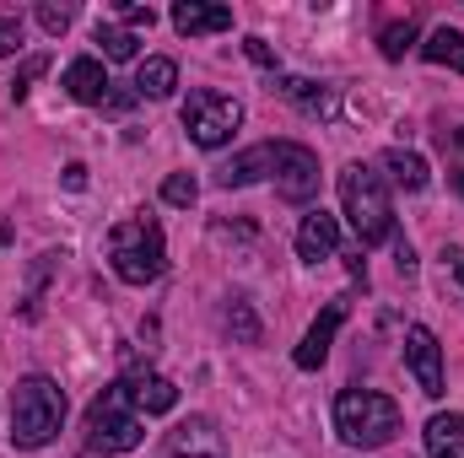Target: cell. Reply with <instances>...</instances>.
<instances>
[{"mask_svg":"<svg viewBox=\"0 0 464 458\" xmlns=\"http://www.w3.org/2000/svg\"><path fill=\"white\" fill-rule=\"evenodd\" d=\"M44 71H49V54H33V60H22V71H16V81H11V98L22 103V98L33 92V81H38Z\"/></svg>","mask_w":464,"mask_h":458,"instance_id":"obj_24","label":"cell"},{"mask_svg":"<svg viewBox=\"0 0 464 458\" xmlns=\"http://www.w3.org/2000/svg\"><path fill=\"white\" fill-rule=\"evenodd\" d=\"M341 205H346V222L356 232L362 248L372 243H389L394 237V205H389V184L383 173H372L367 162H351L341 173Z\"/></svg>","mask_w":464,"mask_h":458,"instance_id":"obj_2","label":"cell"},{"mask_svg":"<svg viewBox=\"0 0 464 458\" xmlns=\"http://www.w3.org/2000/svg\"><path fill=\"white\" fill-rule=\"evenodd\" d=\"M173 27H179L184 38L227 33V27H232V11H227V5H211V0H179V5H173Z\"/></svg>","mask_w":464,"mask_h":458,"instance_id":"obj_13","label":"cell"},{"mask_svg":"<svg viewBox=\"0 0 464 458\" xmlns=\"http://www.w3.org/2000/svg\"><path fill=\"white\" fill-rule=\"evenodd\" d=\"M319 157L308 151V146H297V140H281L276 146V195L281 200H292V205H308L314 195H319Z\"/></svg>","mask_w":464,"mask_h":458,"instance_id":"obj_7","label":"cell"},{"mask_svg":"<svg viewBox=\"0 0 464 458\" xmlns=\"http://www.w3.org/2000/svg\"><path fill=\"white\" fill-rule=\"evenodd\" d=\"M335 243H341V222H335L330 211H308V216H303V227H297V259L319 264V259L335 253Z\"/></svg>","mask_w":464,"mask_h":458,"instance_id":"obj_12","label":"cell"},{"mask_svg":"<svg viewBox=\"0 0 464 458\" xmlns=\"http://www.w3.org/2000/svg\"><path fill=\"white\" fill-rule=\"evenodd\" d=\"M173 87H179V65L173 60H140V71H135V92L140 98H173Z\"/></svg>","mask_w":464,"mask_h":458,"instance_id":"obj_17","label":"cell"},{"mask_svg":"<svg viewBox=\"0 0 464 458\" xmlns=\"http://www.w3.org/2000/svg\"><path fill=\"white\" fill-rule=\"evenodd\" d=\"M459 146H464V129H459Z\"/></svg>","mask_w":464,"mask_h":458,"instance_id":"obj_34","label":"cell"},{"mask_svg":"<svg viewBox=\"0 0 464 458\" xmlns=\"http://www.w3.org/2000/svg\"><path fill=\"white\" fill-rule=\"evenodd\" d=\"M130 394H135V410H146V415H168V410L179 405V388H173L168 377H157V372L130 377Z\"/></svg>","mask_w":464,"mask_h":458,"instance_id":"obj_15","label":"cell"},{"mask_svg":"<svg viewBox=\"0 0 464 458\" xmlns=\"http://www.w3.org/2000/svg\"><path fill=\"white\" fill-rule=\"evenodd\" d=\"M38 22H44V33H65L71 27V5H38Z\"/></svg>","mask_w":464,"mask_h":458,"instance_id":"obj_25","label":"cell"},{"mask_svg":"<svg viewBox=\"0 0 464 458\" xmlns=\"http://www.w3.org/2000/svg\"><path fill=\"white\" fill-rule=\"evenodd\" d=\"M98 43L109 60H135V49H140V38L130 27H109V22H98Z\"/></svg>","mask_w":464,"mask_h":458,"instance_id":"obj_21","label":"cell"},{"mask_svg":"<svg viewBox=\"0 0 464 458\" xmlns=\"http://www.w3.org/2000/svg\"><path fill=\"white\" fill-rule=\"evenodd\" d=\"M335 432H341L346 448L372 453V448L400 437V405L389 394H378V388H346L335 399Z\"/></svg>","mask_w":464,"mask_h":458,"instance_id":"obj_3","label":"cell"},{"mask_svg":"<svg viewBox=\"0 0 464 458\" xmlns=\"http://www.w3.org/2000/svg\"><path fill=\"white\" fill-rule=\"evenodd\" d=\"M383 167L394 173V184H400V189H427V162H421L416 151L394 146V151H383Z\"/></svg>","mask_w":464,"mask_h":458,"instance_id":"obj_19","label":"cell"},{"mask_svg":"<svg viewBox=\"0 0 464 458\" xmlns=\"http://www.w3.org/2000/svg\"><path fill=\"white\" fill-rule=\"evenodd\" d=\"M65 189H87V167H82V162L65 167Z\"/></svg>","mask_w":464,"mask_h":458,"instance_id":"obj_30","label":"cell"},{"mask_svg":"<svg viewBox=\"0 0 464 458\" xmlns=\"http://www.w3.org/2000/svg\"><path fill=\"white\" fill-rule=\"evenodd\" d=\"M243 124V103L227 98V92H189V103H184V129H189V140L195 146H206V151H217V146H227L232 129Z\"/></svg>","mask_w":464,"mask_h":458,"instance_id":"obj_6","label":"cell"},{"mask_svg":"<svg viewBox=\"0 0 464 458\" xmlns=\"http://www.w3.org/2000/svg\"><path fill=\"white\" fill-rule=\"evenodd\" d=\"M222 324H227V335H232L237 345H259V313L248 308V297H232V302H227V319H222Z\"/></svg>","mask_w":464,"mask_h":458,"instance_id":"obj_20","label":"cell"},{"mask_svg":"<svg viewBox=\"0 0 464 458\" xmlns=\"http://www.w3.org/2000/svg\"><path fill=\"white\" fill-rule=\"evenodd\" d=\"M394 264H400V275H416V248H411V243H400V253H394Z\"/></svg>","mask_w":464,"mask_h":458,"instance_id":"obj_29","label":"cell"},{"mask_svg":"<svg viewBox=\"0 0 464 458\" xmlns=\"http://www.w3.org/2000/svg\"><path fill=\"white\" fill-rule=\"evenodd\" d=\"M265 173H276V146H248L222 167V189H243V184H254Z\"/></svg>","mask_w":464,"mask_h":458,"instance_id":"obj_14","label":"cell"},{"mask_svg":"<svg viewBox=\"0 0 464 458\" xmlns=\"http://www.w3.org/2000/svg\"><path fill=\"white\" fill-rule=\"evenodd\" d=\"M421 54H427L432 65H449V71L464 76V33H454V27H438V33L421 43Z\"/></svg>","mask_w":464,"mask_h":458,"instance_id":"obj_18","label":"cell"},{"mask_svg":"<svg viewBox=\"0 0 464 458\" xmlns=\"http://www.w3.org/2000/svg\"><path fill=\"white\" fill-rule=\"evenodd\" d=\"M195 458H217V453H195Z\"/></svg>","mask_w":464,"mask_h":458,"instance_id":"obj_33","label":"cell"},{"mask_svg":"<svg viewBox=\"0 0 464 458\" xmlns=\"http://www.w3.org/2000/svg\"><path fill=\"white\" fill-rule=\"evenodd\" d=\"M378 43H383V60H405V49L416 43V22L405 16V22H389L383 33H378Z\"/></svg>","mask_w":464,"mask_h":458,"instance_id":"obj_22","label":"cell"},{"mask_svg":"<svg viewBox=\"0 0 464 458\" xmlns=\"http://www.w3.org/2000/svg\"><path fill=\"white\" fill-rule=\"evenodd\" d=\"M140 437H146V421H140V410H135L130 383L119 377V383H109V388L92 399V410H87V448L109 458V453L140 448Z\"/></svg>","mask_w":464,"mask_h":458,"instance_id":"obj_4","label":"cell"},{"mask_svg":"<svg viewBox=\"0 0 464 458\" xmlns=\"http://www.w3.org/2000/svg\"><path fill=\"white\" fill-rule=\"evenodd\" d=\"M162 200H168V205H179V211H189V205L200 200V184H195L189 173H173V178L162 184Z\"/></svg>","mask_w":464,"mask_h":458,"instance_id":"obj_23","label":"cell"},{"mask_svg":"<svg viewBox=\"0 0 464 458\" xmlns=\"http://www.w3.org/2000/svg\"><path fill=\"white\" fill-rule=\"evenodd\" d=\"M454 189H459V195H464V173H454Z\"/></svg>","mask_w":464,"mask_h":458,"instance_id":"obj_31","label":"cell"},{"mask_svg":"<svg viewBox=\"0 0 464 458\" xmlns=\"http://www.w3.org/2000/svg\"><path fill=\"white\" fill-rule=\"evenodd\" d=\"M65 87H71V98L87 103V109H98V103L114 98V92H109V71H103V60H92V54H82V60L65 65Z\"/></svg>","mask_w":464,"mask_h":458,"instance_id":"obj_10","label":"cell"},{"mask_svg":"<svg viewBox=\"0 0 464 458\" xmlns=\"http://www.w3.org/2000/svg\"><path fill=\"white\" fill-rule=\"evenodd\" d=\"M243 54H248L254 65H265V71H276V49H270L265 38H243Z\"/></svg>","mask_w":464,"mask_h":458,"instance_id":"obj_26","label":"cell"},{"mask_svg":"<svg viewBox=\"0 0 464 458\" xmlns=\"http://www.w3.org/2000/svg\"><path fill=\"white\" fill-rule=\"evenodd\" d=\"M151 22H157V11H151V5H124V27H130V33H140V27L151 33Z\"/></svg>","mask_w":464,"mask_h":458,"instance_id":"obj_28","label":"cell"},{"mask_svg":"<svg viewBox=\"0 0 464 458\" xmlns=\"http://www.w3.org/2000/svg\"><path fill=\"white\" fill-rule=\"evenodd\" d=\"M341 319H346V308H341V302H330V308H324V313L314 319V329L303 335V345H297V356H292V361H297L303 372L324 367V356H330V345H335V329H341Z\"/></svg>","mask_w":464,"mask_h":458,"instance_id":"obj_11","label":"cell"},{"mask_svg":"<svg viewBox=\"0 0 464 458\" xmlns=\"http://www.w3.org/2000/svg\"><path fill=\"white\" fill-rule=\"evenodd\" d=\"M109 259H114V275L124 286H146L168 270V248H162V227L151 216H130L109 232Z\"/></svg>","mask_w":464,"mask_h":458,"instance_id":"obj_5","label":"cell"},{"mask_svg":"<svg viewBox=\"0 0 464 458\" xmlns=\"http://www.w3.org/2000/svg\"><path fill=\"white\" fill-rule=\"evenodd\" d=\"M65 426V388L44 372L22 377L16 383V399H11V443L16 448H49Z\"/></svg>","mask_w":464,"mask_h":458,"instance_id":"obj_1","label":"cell"},{"mask_svg":"<svg viewBox=\"0 0 464 458\" xmlns=\"http://www.w3.org/2000/svg\"><path fill=\"white\" fill-rule=\"evenodd\" d=\"M16 49H22V22L0 16V54H16Z\"/></svg>","mask_w":464,"mask_h":458,"instance_id":"obj_27","label":"cell"},{"mask_svg":"<svg viewBox=\"0 0 464 458\" xmlns=\"http://www.w3.org/2000/svg\"><path fill=\"white\" fill-rule=\"evenodd\" d=\"M427 458H464V415L427 421Z\"/></svg>","mask_w":464,"mask_h":458,"instance_id":"obj_16","label":"cell"},{"mask_svg":"<svg viewBox=\"0 0 464 458\" xmlns=\"http://www.w3.org/2000/svg\"><path fill=\"white\" fill-rule=\"evenodd\" d=\"M286 103H297L308 119H335L341 114V98H335V87H324V81H308V76H281V87H276Z\"/></svg>","mask_w":464,"mask_h":458,"instance_id":"obj_9","label":"cell"},{"mask_svg":"<svg viewBox=\"0 0 464 458\" xmlns=\"http://www.w3.org/2000/svg\"><path fill=\"white\" fill-rule=\"evenodd\" d=\"M454 270H459V281H464V253H459V259H454Z\"/></svg>","mask_w":464,"mask_h":458,"instance_id":"obj_32","label":"cell"},{"mask_svg":"<svg viewBox=\"0 0 464 458\" xmlns=\"http://www.w3.org/2000/svg\"><path fill=\"white\" fill-rule=\"evenodd\" d=\"M405 367H411V377H416V388H421L427 399H443V394H449L443 345H438V335H432L427 324H411V329H405Z\"/></svg>","mask_w":464,"mask_h":458,"instance_id":"obj_8","label":"cell"}]
</instances>
